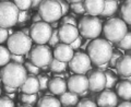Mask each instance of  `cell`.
<instances>
[{"label": "cell", "instance_id": "46", "mask_svg": "<svg viewBox=\"0 0 131 107\" xmlns=\"http://www.w3.org/2000/svg\"><path fill=\"white\" fill-rule=\"evenodd\" d=\"M119 107H130L131 106V103H130V101H126L125 100V102H122V103H119V104H117Z\"/></svg>", "mask_w": 131, "mask_h": 107}, {"label": "cell", "instance_id": "39", "mask_svg": "<svg viewBox=\"0 0 131 107\" xmlns=\"http://www.w3.org/2000/svg\"><path fill=\"white\" fill-rule=\"evenodd\" d=\"M10 32H11V31L8 30V28L0 26V44L7 42L8 37H9V33H10Z\"/></svg>", "mask_w": 131, "mask_h": 107}, {"label": "cell", "instance_id": "8", "mask_svg": "<svg viewBox=\"0 0 131 107\" xmlns=\"http://www.w3.org/2000/svg\"><path fill=\"white\" fill-rule=\"evenodd\" d=\"M28 59L31 62L39 68L46 67L49 65L50 60L52 59V51L48 46L45 44H37L35 47L30 49Z\"/></svg>", "mask_w": 131, "mask_h": 107}, {"label": "cell", "instance_id": "12", "mask_svg": "<svg viewBox=\"0 0 131 107\" xmlns=\"http://www.w3.org/2000/svg\"><path fill=\"white\" fill-rule=\"evenodd\" d=\"M88 80H89V90L90 91L98 93L105 89L106 77H105V72L103 70H101V69L92 70V71L89 73Z\"/></svg>", "mask_w": 131, "mask_h": 107}, {"label": "cell", "instance_id": "28", "mask_svg": "<svg viewBox=\"0 0 131 107\" xmlns=\"http://www.w3.org/2000/svg\"><path fill=\"white\" fill-rule=\"evenodd\" d=\"M104 72H105V77H106L105 89H113L117 83V77L115 76V73L109 71V70H106Z\"/></svg>", "mask_w": 131, "mask_h": 107}, {"label": "cell", "instance_id": "27", "mask_svg": "<svg viewBox=\"0 0 131 107\" xmlns=\"http://www.w3.org/2000/svg\"><path fill=\"white\" fill-rule=\"evenodd\" d=\"M20 100L24 104H30V105H34L38 100V95L37 93H33V94H26V93H22L20 95Z\"/></svg>", "mask_w": 131, "mask_h": 107}, {"label": "cell", "instance_id": "6", "mask_svg": "<svg viewBox=\"0 0 131 107\" xmlns=\"http://www.w3.org/2000/svg\"><path fill=\"white\" fill-rule=\"evenodd\" d=\"M19 11L18 7L13 2L5 0L0 2V26L10 28L16 25Z\"/></svg>", "mask_w": 131, "mask_h": 107}, {"label": "cell", "instance_id": "5", "mask_svg": "<svg viewBox=\"0 0 131 107\" xmlns=\"http://www.w3.org/2000/svg\"><path fill=\"white\" fill-rule=\"evenodd\" d=\"M8 49L11 54L25 55L32 48V39L30 35L24 34L22 31H18L8 37Z\"/></svg>", "mask_w": 131, "mask_h": 107}, {"label": "cell", "instance_id": "20", "mask_svg": "<svg viewBox=\"0 0 131 107\" xmlns=\"http://www.w3.org/2000/svg\"><path fill=\"white\" fill-rule=\"evenodd\" d=\"M116 92L118 94V96L122 98V100L130 101L131 100V82H130V80L128 79V80H122L120 82H118V84L116 85Z\"/></svg>", "mask_w": 131, "mask_h": 107}, {"label": "cell", "instance_id": "37", "mask_svg": "<svg viewBox=\"0 0 131 107\" xmlns=\"http://www.w3.org/2000/svg\"><path fill=\"white\" fill-rule=\"evenodd\" d=\"M77 106H79V107H95V106H97V104L92 98H83L81 102L77 103Z\"/></svg>", "mask_w": 131, "mask_h": 107}, {"label": "cell", "instance_id": "9", "mask_svg": "<svg viewBox=\"0 0 131 107\" xmlns=\"http://www.w3.org/2000/svg\"><path fill=\"white\" fill-rule=\"evenodd\" d=\"M52 27L48 22L38 21L32 24L30 28V37L36 44H46L51 35Z\"/></svg>", "mask_w": 131, "mask_h": 107}, {"label": "cell", "instance_id": "7", "mask_svg": "<svg viewBox=\"0 0 131 107\" xmlns=\"http://www.w3.org/2000/svg\"><path fill=\"white\" fill-rule=\"evenodd\" d=\"M38 14L45 22H54L62 16L61 7L57 0H44L38 7Z\"/></svg>", "mask_w": 131, "mask_h": 107}, {"label": "cell", "instance_id": "16", "mask_svg": "<svg viewBox=\"0 0 131 107\" xmlns=\"http://www.w3.org/2000/svg\"><path fill=\"white\" fill-rule=\"evenodd\" d=\"M117 73L124 79H130L131 76V57L130 55L121 56V58L116 63Z\"/></svg>", "mask_w": 131, "mask_h": 107}, {"label": "cell", "instance_id": "43", "mask_svg": "<svg viewBox=\"0 0 131 107\" xmlns=\"http://www.w3.org/2000/svg\"><path fill=\"white\" fill-rule=\"evenodd\" d=\"M69 45L71 46V48L73 49V50H75V49H79L81 47V45H82V36L79 35L72 43H70Z\"/></svg>", "mask_w": 131, "mask_h": 107}, {"label": "cell", "instance_id": "15", "mask_svg": "<svg viewBox=\"0 0 131 107\" xmlns=\"http://www.w3.org/2000/svg\"><path fill=\"white\" fill-rule=\"evenodd\" d=\"M73 54H74V51H73L70 45L64 43L57 44L54 49L55 58L60 61H63V62H69V60L72 58Z\"/></svg>", "mask_w": 131, "mask_h": 107}, {"label": "cell", "instance_id": "32", "mask_svg": "<svg viewBox=\"0 0 131 107\" xmlns=\"http://www.w3.org/2000/svg\"><path fill=\"white\" fill-rule=\"evenodd\" d=\"M121 56H122V54H121L120 50H113V54H112V56H110V58H109L107 63L112 68H114L115 66H116V63L118 62V60L121 58Z\"/></svg>", "mask_w": 131, "mask_h": 107}, {"label": "cell", "instance_id": "50", "mask_svg": "<svg viewBox=\"0 0 131 107\" xmlns=\"http://www.w3.org/2000/svg\"><path fill=\"white\" fill-rule=\"evenodd\" d=\"M69 2H79V1H83V0H68Z\"/></svg>", "mask_w": 131, "mask_h": 107}, {"label": "cell", "instance_id": "23", "mask_svg": "<svg viewBox=\"0 0 131 107\" xmlns=\"http://www.w3.org/2000/svg\"><path fill=\"white\" fill-rule=\"evenodd\" d=\"M37 103V106L38 107H47V106H55V107H59L61 106L60 104V101L57 100L56 97L54 96H50V95H46V96H43L42 98H39Z\"/></svg>", "mask_w": 131, "mask_h": 107}, {"label": "cell", "instance_id": "2", "mask_svg": "<svg viewBox=\"0 0 131 107\" xmlns=\"http://www.w3.org/2000/svg\"><path fill=\"white\" fill-rule=\"evenodd\" d=\"M27 77V71L22 63L8 62L0 70V78L5 85L19 89Z\"/></svg>", "mask_w": 131, "mask_h": 107}, {"label": "cell", "instance_id": "40", "mask_svg": "<svg viewBox=\"0 0 131 107\" xmlns=\"http://www.w3.org/2000/svg\"><path fill=\"white\" fill-rule=\"evenodd\" d=\"M61 7V11H62V15L68 14L69 9H70V5L68 3V0H57Z\"/></svg>", "mask_w": 131, "mask_h": 107}, {"label": "cell", "instance_id": "13", "mask_svg": "<svg viewBox=\"0 0 131 107\" xmlns=\"http://www.w3.org/2000/svg\"><path fill=\"white\" fill-rule=\"evenodd\" d=\"M59 40L64 44H70L79 36V30L77 25L72 24H61L60 28L58 30Z\"/></svg>", "mask_w": 131, "mask_h": 107}, {"label": "cell", "instance_id": "47", "mask_svg": "<svg viewBox=\"0 0 131 107\" xmlns=\"http://www.w3.org/2000/svg\"><path fill=\"white\" fill-rule=\"evenodd\" d=\"M32 21H33V23L38 22V21H42V16H40L38 13H37V14H35V15L32 18Z\"/></svg>", "mask_w": 131, "mask_h": 107}, {"label": "cell", "instance_id": "4", "mask_svg": "<svg viewBox=\"0 0 131 107\" xmlns=\"http://www.w3.org/2000/svg\"><path fill=\"white\" fill-rule=\"evenodd\" d=\"M102 21L96 15L83 16L79 21V34L88 39H94L100 36L102 32Z\"/></svg>", "mask_w": 131, "mask_h": 107}, {"label": "cell", "instance_id": "22", "mask_svg": "<svg viewBox=\"0 0 131 107\" xmlns=\"http://www.w3.org/2000/svg\"><path fill=\"white\" fill-rule=\"evenodd\" d=\"M118 9V1L117 0H105V5L104 9L102 11V13L100 15L107 18V16H112L116 13V11Z\"/></svg>", "mask_w": 131, "mask_h": 107}, {"label": "cell", "instance_id": "29", "mask_svg": "<svg viewBox=\"0 0 131 107\" xmlns=\"http://www.w3.org/2000/svg\"><path fill=\"white\" fill-rule=\"evenodd\" d=\"M117 45L122 50H130V48H131V34L130 33L127 32V34L117 43Z\"/></svg>", "mask_w": 131, "mask_h": 107}, {"label": "cell", "instance_id": "25", "mask_svg": "<svg viewBox=\"0 0 131 107\" xmlns=\"http://www.w3.org/2000/svg\"><path fill=\"white\" fill-rule=\"evenodd\" d=\"M67 63L68 62H63V61H60V60L56 59V58H52L50 60V62H49L48 67H49V69H50L51 71L60 73V72L66 71V69H67V67H68Z\"/></svg>", "mask_w": 131, "mask_h": 107}, {"label": "cell", "instance_id": "34", "mask_svg": "<svg viewBox=\"0 0 131 107\" xmlns=\"http://www.w3.org/2000/svg\"><path fill=\"white\" fill-rule=\"evenodd\" d=\"M49 44V46H52V47H55L57 44H59L60 43V40H59V35H58V30L57 28H52V32H51V35H50V37H49L48 39V42Z\"/></svg>", "mask_w": 131, "mask_h": 107}, {"label": "cell", "instance_id": "44", "mask_svg": "<svg viewBox=\"0 0 131 107\" xmlns=\"http://www.w3.org/2000/svg\"><path fill=\"white\" fill-rule=\"evenodd\" d=\"M44 1V0H31V8L32 9H38L39 5Z\"/></svg>", "mask_w": 131, "mask_h": 107}, {"label": "cell", "instance_id": "3", "mask_svg": "<svg viewBox=\"0 0 131 107\" xmlns=\"http://www.w3.org/2000/svg\"><path fill=\"white\" fill-rule=\"evenodd\" d=\"M102 31L109 43L117 44L127 34L128 28H127V23L124 20L119 18H113L105 23V25L102 27Z\"/></svg>", "mask_w": 131, "mask_h": 107}, {"label": "cell", "instance_id": "48", "mask_svg": "<svg viewBox=\"0 0 131 107\" xmlns=\"http://www.w3.org/2000/svg\"><path fill=\"white\" fill-rule=\"evenodd\" d=\"M51 24H50V25H51V27L52 28H57V27H58V25H59V23L58 22H57V21H54V22H50Z\"/></svg>", "mask_w": 131, "mask_h": 107}, {"label": "cell", "instance_id": "42", "mask_svg": "<svg viewBox=\"0 0 131 107\" xmlns=\"http://www.w3.org/2000/svg\"><path fill=\"white\" fill-rule=\"evenodd\" d=\"M24 55H15V54H11L10 56V60L14 61V62H18V63H24V61H25V58L23 57Z\"/></svg>", "mask_w": 131, "mask_h": 107}, {"label": "cell", "instance_id": "53", "mask_svg": "<svg viewBox=\"0 0 131 107\" xmlns=\"http://www.w3.org/2000/svg\"><path fill=\"white\" fill-rule=\"evenodd\" d=\"M0 70H1V69H0Z\"/></svg>", "mask_w": 131, "mask_h": 107}, {"label": "cell", "instance_id": "33", "mask_svg": "<svg viewBox=\"0 0 131 107\" xmlns=\"http://www.w3.org/2000/svg\"><path fill=\"white\" fill-rule=\"evenodd\" d=\"M37 80L39 84V91H46L48 89V82H49L48 77L45 74H39L37 77Z\"/></svg>", "mask_w": 131, "mask_h": 107}, {"label": "cell", "instance_id": "26", "mask_svg": "<svg viewBox=\"0 0 131 107\" xmlns=\"http://www.w3.org/2000/svg\"><path fill=\"white\" fill-rule=\"evenodd\" d=\"M31 20V13L27 10H20L18 15V21H16V25L24 26L25 24Z\"/></svg>", "mask_w": 131, "mask_h": 107}, {"label": "cell", "instance_id": "14", "mask_svg": "<svg viewBox=\"0 0 131 107\" xmlns=\"http://www.w3.org/2000/svg\"><path fill=\"white\" fill-rule=\"evenodd\" d=\"M96 104L101 107H115L118 104V96L110 89L105 91H101V93L96 97Z\"/></svg>", "mask_w": 131, "mask_h": 107}, {"label": "cell", "instance_id": "45", "mask_svg": "<svg viewBox=\"0 0 131 107\" xmlns=\"http://www.w3.org/2000/svg\"><path fill=\"white\" fill-rule=\"evenodd\" d=\"M3 89H5V92L7 94L16 93V91H18V89H16V88H12V86H8V85H5V86H3Z\"/></svg>", "mask_w": 131, "mask_h": 107}, {"label": "cell", "instance_id": "10", "mask_svg": "<svg viewBox=\"0 0 131 107\" xmlns=\"http://www.w3.org/2000/svg\"><path fill=\"white\" fill-rule=\"evenodd\" d=\"M91 60L88 54L84 52H77L73 54L72 58L69 60V67L71 71L74 73H81L85 74L91 69Z\"/></svg>", "mask_w": 131, "mask_h": 107}, {"label": "cell", "instance_id": "1", "mask_svg": "<svg viewBox=\"0 0 131 107\" xmlns=\"http://www.w3.org/2000/svg\"><path fill=\"white\" fill-rule=\"evenodd\" d=\"M86 50L91 62L96 66H100L108 62L114 48L107 39L96 37L94 38V40L88 44Z\"/></svg>", "mask_w": 131, "mask_h": 107}, {"label": "cell", "instance_id": "11", "mask_svg": "<svg viewBox=\"0 0 131 107\" xmlns=\"http://www.w3.org/2000/svg\"><path fill=\"white\" fill-rule=\"evenodd\" d=\"M67 89L72 93H75L77 95H80L81 93L89 90V80L88 77L81 73H75L74 76L69 78L67 82Z\"/></svg>", "mask_w": 131, "mask_h": 107}, {"label": "cell", "instance_id": "49", "mask_svg": "<svg viewBox=\"0 0 131 107\" xmlns=\"http://www.w3.org/2000/svg\"><path fill=\"white\" fill-rule=\"evenodd\" d=\"M22 32L24 33V34L28 35V34H30V28H23V30H22Z\"/></svg>", "mask_w": 131, "mask_h": 107}, {"label": "cell", "instance_id": "18", "mask_svg": "<svg viewBox=\"0 0 131 107\" xmlns=\"http://www.w3.org/2000/svg\"><path fill=\"white\" fill-rule=\"evenodd\" d=\"M20 90H21L22 93H26V94L37 93L39 91V84H38L37 77H35L34 74L27 76L25 81L20 86Z\"/></svg>", "mask_w": 131, "mask_h": 107}, {"label": "cell", "instance_id": "31", "mask_svg": "<svg viewBox=\"0 0 131 107\" xmlns=\"http://www.w3.org/2000/svg\"><path fill=\"white\" fill-rule=\"evenodd\" d=\"M70 8H71V10L73 11V13H77V14H83V13H85V9H84L83 1L71 2Z\"/></svg>", "mask_w": 131, "mask_h": 107}, {"label": "cell", "instance_id": "36", "mask_svg": "<svg viewBox=\"0 0 131 107\" xmlns=\"http://www.w3.org/2000/svg\"><path fill=\"white\" fill-rule=\"evenodd\" d=\"M24 67H25L26 71H28L31 73V74H39V67H37V66H35L33 62H31V61H26L25 65H24Z\"/></svg>", "mask_w": 131, "mask_h": 107}, {"label": "cell", "instance_id": "35", "mask_svg": "<svg viewBox=\"0 0 131 107\" xmlns=\"http://www.w3.org/2000/svg\"><path fill=\"white\" fill-rule=\"evenodd\" d=\"M13 3L19 10H28L31 8V0H13Z\"/></svg>", "mask_w": 131, "mask_h": 107}, {"label": "cell", "instance_id": "17", "mask_svg": "<svg viewBox=\"0 0 131 107\" xmlns=\"http://www.w3.org/2000/svg\"><path fill=\"white\" fill-rule=\"evenodd\" d=\"M85 12L89 15H100L104 9L105 0H84Z\"/></svg>", "mask_w": 131, "mask_h": 107}, {"label": "cell", "instance_id": "30", "mask_svg": "<svg viewBox=\"0 0 131 107\" xmlns=\"http://www.w3.org/2000/svg\"><path fill=\"white\" fill-rule=\"evenodd\" d=\"M10 56H11V52L9 51V49L3 46H0V67H2V66H5L9 62Z\"/></svg>", "mask_w": 131, "mask_h": 107}, {"label": "cell", "instance_id": "38", "mask_svg": "<svg viewBox=\"0 0 131 107\" xmlns=\"http://www.w3.org/2000/svg\"><path fill=\"white\" fill-rule=\"evenodd\" d=\"M14 103L8 96H0V107H13Z\"/></svg>", "mask_w": 131, "mask_h": 107}, {"label": "cell", "instance_id": "41", "mask_svg": "<svg viewBox=\"0 0 131 107\" xmlns=\"http://www.w3.org/2000/svg\"><path fill=\"white\" fill-rule=\"evenodd\" d=\"M60 24H72V25H77L78 22H77V19L72 15H66L61 20V23Z\"/></svg>", "mask_w": 131, "mask_h": 107}, {"label": "cell", "instance_id": "21", "mask_svg": "<svg viewBox=\"0 0 131 107\" xmlns=\"http://www.w3.org/2000/svg\"><path fill=\"white\" fill-rule=\"evenodd\" d=\"M60 104L64 107H70V106H75L77 103L79 102V95L72 92H63L60 94Z\"/></svg>", "mask_w": 131, "mask_h": 107}, {"label": "cell", "instance_id": "52", "mask_svg": "<svg viewBox=\"0 0 131 107\" xmlns=\"http://www.w3.org/2000/svg\"><path fill=\"white\" fill-rule=\"evenodd\" d=\"M117 1H119V0H117Z\"/></svg>", "mask_w": 131, "mask_h": 107}, {"label": "cell", "instance_id": "51", "mask_svg": "<svg viewBox=\"0 0 131 107\" xmlns=\"http://www.w3.org/2000/svg\"><path fill=\"white\" fill-rule=\"evenodd\" d=\"M0 96H1V89H0Z\"/></svg>", "mask_w": 131, "mask_h": 107}, {"label": "cell", "instance_id": "24", "mask_svg": "<svg viewBox=\"0 0 131 107\" xmlns=\"http://www.w3.org/2000/svg\"><path fill=\"white\" fill-rule=\"evenodd\" d=\"M120 14H121L122 20L127 24L131 23V0H127V1H125L121 5Z\"/></svg>", "mask_w": 131, "mask_h": 107}, {"label": "cell", "instance_id": "19", "mask_svg": "<svg viewBox=\"0 0 131 107\" xmlns=\"http://www.w3.org/2000/svg\"><path fill=\"white\" fill-rule=\"evenodd\" d=\"M48 89L54 95H60L67 91V82L61 78H54V79L49 80Z\"/></svg>", "mask_w": 131, "mask_h": 107}]
</instances>
